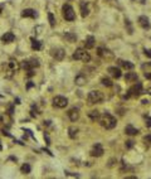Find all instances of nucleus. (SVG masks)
<instances>
[{
  "label": "nucleus",
  "mask_w": 151,
  "mask_h": 179,
  "mask_svg": "<svg viewBox=\"0 0 151 179\" xmlns=\"http://www.w3.org/2000/svg\"><path fill=\"white\" fill-rule=\"evenodd\" d=\"M14 39H15V36L11 32H8V33H5L4 36L1 37V41L4 43H11V42H14Z\"/></svg>",
  "instance_id": "dca6fc26"
},
{
  "label": "nucleus",
  "mask_w": 151,
  "mask_h": 179,
  "mask_svg": "<svg viewBox=\"0 0 151 179\" xmlns=\"http://www.w3.org/2000/svg\"><path fill=\"white\" fill-rule=\"evenodd\" d=\"M142 103H144V105H146V103H149V101H147V100H142Z\"/></svg>",
  "instance_id": "4c0bfd02"
},
{
  "label": "nucleus",
  "mask_w": 151,
  "mask_h": 179,
  "mask_svg": "<svg viewBox=\"0 0 151 179\" xmlns=\"http://www.w3.org/2000/svg\"><path fill=\"white\" fill-rule=\"evenodd\" d=\"M68 105V99L64 96H56L53 99V106L58 108H64Z\"/></svg>",
  "instance_id": "0eeeda50"
},
{
  "label": "nucleus",
  "mask_w": 151,
  "mask_h": 179,
  "mask_svg": "<svg viewBox=\"0 0 151 179\" xmlns=\"http://www.w3.org/2000/svg\"><path fill=\"white\" fill-rule=\"evenodd\" d=\"M144 141H146V143H150L151 144V134H149V135H146L144 137Z\"/></svg>",
  "instance_id": "2f4dec72"
},
{
  "label": "nucleus",
  "mask_w": 151,
  "mask_h": 179,
  "mask_svg": "<svg viewBox=\"0 0 151 179\" xmlns=\"http://www.w3.org/2000/svg\"><path fill=\"white\" fill-rule=\"evenodd\" d=\"M94 43H96V41H94V37L89 36L86 39V42H84V47H86V49H92V48L94 47Z\"/></svg>",
  "instance_id": "aec40b11"
},
{
  "label": "nucleus",
  "mask_w": 151,
  "mask_h": 179,
  "mask_svg": "<svg viewBox=\"0 0 151 179\" xmlns=\"http://www.w3.org/2000/svg\"><path fill=\"white\" fill-rule=\"evenodd\" d=\"M37 11L34 9H24L22 11L23 18H37Z\"/></svg>",
  "instance_id": "2eb2a0df"
},
{
  "label": "nucleus",
  "mask_w": 151,
  "mask_h": 179,
  "mask_svg": "<svg viewBox=\"0 0 151 179\" xmlns=\"http://www.w3.org/2000/svg\"><path fill=\"white\" fill-rule=\"evenodd\" d=\"M126 22H127V24H129V27H130V23H129V20H126ZM129 33L130 34H132V30H131V29L129 28Z\"/></svg>",
  "instance_id": "f704fd0d"
},
{
  "label": "nucleus",
  "mask_w": 151,
  "mask_h": 179,
  "mask_svg": "<svg viewBox=\"0 0 151 179\" xmlns=\"http://www.w3.org/2000/svg\"><path fill=\"white\" fill-rule=\"evenodd\" d=\"M141 93H144L142 83H141V82H136V83L129 90V92L126 95V99H130V97H138Z\"/></svg>",
  "instance_id": "39448f33"
},
{
  "label": "nucleus",
  "mask_w": 151,
  "mask_h": 179,
  "mask_svg": "<svg viewBox=\"0 0 151 179\" xmlns=\"http://www.w3.org/2000/svg\"><path fill=\"white\" fill-rule=\"evenodd\" d=\"M1 149H3V148H1V144H0V150H1Z\"/></svg>",
  "instance_id": "58836bf2"
},
{
  "label": "nucleus",
  "mask_w": 151,
  "mask_h": 179,
  "mask_svg": "<svg viewBox=\"0 0 151 179\" xmlns=\"http://www.w3.org/2000/svg\"><path fill=\"white\" fill-rule=\"evenodd\" d=\"M108 73H110L113 78H120V77L122 76L121 70L117 68V67H108Z\"/></svg>",
  "instance_id": "4468645a"
},
{
  "label": "nucleus",
  "mask_w": 151,
  "mask_h": 179,
  "mask_svg": "<svg viewBox=\"0 0 151 179\" xmlns=\"http://www.w3.org/2000/svg\"><path fill=\"white\" fill-rule=\"evenodd\" d=\"M73 59L81 61V62H86L87 63V62L91 61V56H89V53H88L86 49L78 48V49H76V52L73 53Z\"/></svg>",
  "instance_id": "20e7f679"
},
{
  "label": "nucleus",
  "mask_w": 151,
  "mask_h": 179,
  "mask_svg": "<svg viewBox=\"0 0 151 179\" xmlns=\"http://www.w3.org/2000/svg\"><path fill=\"white\" fill-rule=\"evenodd\" d=\"M79 7H81V15H82V18H86V16H88V14H89V9H88V5H87L86 1H81L79 3Z\"/></svg>",
  "instance_id": "ddd939ff"
},
{
  "label": "nucleus",
  "mask_w": 151,
  "mask_h": 179,
  "mask_svg": "<svg viewBox=\"0 0 151 179\" xmlns=\"http://www.w3.org/2000/svg\"><path fill=\"white\" fill-rule=\"evenodd\" d=\"M32 86H33V83H32V82H29V83H28V86H27V88H30Z\"/></svg>",
  "instance_id": "c9c22d12"
},
{
  "label": "nucleus",
  "mask_w": 151,
  "mask_h": 179,
  "mask_svg": "<svg viewBox=\"0 0 151 179\" xmlns=\"http://www.w3.org/2000/svg\"><path fill=\"white\" fill-rule=\"evenodd\" d=\"M48 19H49L50 27H54L56 25V18H54V15L52 14V13H48Z\"/></svg>",
  "instance_id": "c85d7f7f"
},
{
  "label": "nucleus",
  "mask_w": 151,
  "mask_h": 179,
  "mask_svg": "<svg viewBox=\"0 0 151 179\" xmlns=\"http://www.w3.org/2000/svg\"><path fill=\"white\" fill-rule=\"evenodd\" d=\"M118 65L122 66L125 70H132V68H134V63L130 62V61H122V59H118Z\"/></svg>",
  "instance_id": "412c9836"
},
{
  "label": "nucleus",
  "mask_w": 151,
  "mask_h": 179,
  "mask_svg": "<svg viewBox=\"0 0 151 179\" xmlns=\"http://www.w3.org/2000/svg\"><path fill=\"white\" fill-rule=\"evenodd\" d=\"M19 68H20L19 62H18L16 59H10V61L7 63V72H5L7 78H11L15 73L19 71Z\"/></svg>",
  "instance_id": "f03ea898"
},
{
  "label": "nucleus",
  "mask_w": 151,
  "mask_h": 179,
  "mask_svg": "<svg viewBox=\"0 0 151 179\" xmlns=\"http://www.w3.org/2000/svg\"><path fill=\"white\" fill-rule=\"evenodd\" d=\"M144 53H145V56H146V57L151 58V49H145Z\"/></svg>",
  "instance_id": "473e14b6"
},
{
  "label": "nucleus",
  "mask_w": 151,
  "mask_h": 179,
  "mask_svg": "<svg viewBox=\"0 0 151 179\" xmlns=\"http://www.w3.org/2000/svg\"><path fill=\"white\" fill-rule=\"evenodd\" d=\"M98 122H100V125L102 128H105L106 130H111L116 128V125H117V120H116V117H113L111 114H108V112H105V114L100 115V117H98Z\"/></svg>",
  "instance_id": "f257e3e1"
},
{
  "label": "nucleus",
  "mask_w": 151,
  "mask_h": 179,
  "mask_svg": "<svg viewBox=\"0 0 151 179\" xmlns=\"http://www.w3.org/2000/svg\"><path fill=\"white\" fill-rule=\"evenodd\" d=\"M125 132H126V135L134 136V135H137V134H138V129L134 128L132 125H127V126L125 128Z\"/></svg>",
  "instance_id": "a211bd4d"
},
{
  "label": "nucleus",
  "mask_w": 151,
  "mask_h": 179,
  "mask_svg": "<svg viewBox=\"0 0 151 179\" xmlns=\"http://www.w3.org/2000/svg\"><path fill=\"white\" fill-rule=\"evenodd\" d=\"M87 101L89 105H94V103H101L103 101V95L101 91H97V90H93L88 93L87 96Z\"/></svg>",
  "instance_id": "7ed1b4c3"
},
{
  "label": "nucleus",
  "mask_w": 151,
  "mask_h": 179,
  "mask_svg": "<svg viewBox=\"0 0 151 179\" xmlns=\"http://www.w3.org/2000/svg\"><path fill=\"white\" fill-rule=\"evenodd\" d=\"M101 83L103 85V86H106V87H111L113 83H112V81L108 78V77H103V78L101 79Z\"/></svg>",
  "instance_id": "bb28decb"
},
{
  "label": "nucleus",
  "mask_w": 151,
  "mask_h": 179,
  "mask_svg": "<svg viewBox=\"0 0 151 179\" xmlns=\"http://www.w3.org/2000/svg\"><path fill=\"white\" fill-rule=\"evenodd\" d=\"M146 126L151 128V117H146Z\"/></svg>",
  "instance_id": "72a5a7b5"
},
{
  "label": "nucleus",
  "mask_w": 151,
  "mask_h": 179,
  "mask_svg": "<svg viewBox=\"0 0 151 179\" xmlns=\"http://www.w3.org/2000/svg\"><path fill=\"white\" fill-rule=\"evenodd\" d=\"M142 71H144V72H151V63L142 65Z\"/></svg>",
  "instance_id": "c756f323"
},
{
  "label": "nucleus",
  "mask_w": 151,
  "mask_h": 179,
  "mask_svg": "<svg viewBox=\"0 0 151 179\" xmlns=\"http://www.w3.org/2000/svg\"><path fill=\"white\" fill-rule=\"evenodd\" d=\"M50 54H52V57L54 58V59L62 61L65 56V52H64V49H62V48H53V49L50 50Z\"/></svg>",
  "instance_id": "1a4fd4ad"
},
{
  "label": "nucleus",
  "mask_w": 151,
  "mask_h": 179,
  "mask_svg": "<svg viewBox=\"0 0 151 179\" xmlns=\"http://www.w3.org/2000/svg\"><path fill=\"white\" fill-rule=\"evenodd\" d=\"M68 117L71 121H77L79 119V108L78 107H72L69 111H68Z\"/></svg>",
  "instance_id": "9b49d317"
},
{
  "label": "nucleus",
  "mask_w": 151,
  "mask_h": 179,
  "mask_svg": "<svg viewBox=\"0 0 151 179\" xmlns=\"http://www.w3.org/2000/svg\"><path fill=\"white\" fill-rule=\"evenodd\" d=\"M74 83L77 85V86H83V85H86L87 83V78H86V76L84 74H78L76 78H74Z\"/></svg>",
  "instance_id": "f3484780"
},
{
  "label": "nucleus",
  "mask_w": 151,
  "mask_h": 179,
  "mask_svg": "<svg viewBox=\"0 0 151 179\" xmlns=\"http://www.w3.org/2000/svg\"><path fill=\"white\" fill-rule=\"evenodd\" d=\"M88 116H89V119L91 120H98V117H100V112L97 111V110H93V111H91V112H88Z\"/></svg>",
  "instance_id": "a878e982"
},
{
  "label": "nucleus",
  "mask_w": 151,
  "mask_h": 179,
  "mask_svg": "<svg viewBox=\"0 0 151 179\" xmlns=\"http://www.w3.org/2000/svg\"><path fill=\"white\" fill-rule=\"evenodd\" d=\"M147 93H149V95H151V86L147 88Z\"/></svg>",
  "instance_id": "e433bc0d"
},
{
  "label": "nucleus",
  "mask_w": 151,
  "mask_h": 179,
  "mask_svg": "<svg viewBox=\"0 0 151 179\" xmlns=\"http://www.w3.org/2000/svg\"><path fill=\"white\" fill-rule=\"evenodd\" d=\"M137 78H138V76L136 72H127L125 76V79L127 82H135V81H137Z\"/></svg>",
  "instance_id": "6ab92c4d"
},
{
  "label": "nucleus",
  "mask_w": 151,
  "mask_h": 179,
  "mask_svg": "<svg viewBox=\"0 0 151 179\" xmlns=\"http://www.w3.org/2000/svg\"><path fill=\"white\" fill-rule=\"evenodd\" d=\"M77 134H78V129H77L76 126H71V128L68 129V135H69L71 139H74V137L77 136Z\"/></svg>",
  "instance_id": "b1692460"
},
{
  "label": "nucleus",
  "mask_w": 151,
  "mask_h": 179,
  "mask_svg": "<svg viewBox=\"0 0 151 179\" xmlns=\"http://www.w3.org/2000/svg\"><path fill=\"white\" fill-rule=\"evenodd\" d=\"M32 48L35 50H40L42 49V43L39 41H35V39H32Z\"/></svg>",
  "instance_id": "393cba45"
},
{
  "label": "nucleus",
  "mask_w": 151,
  "mask_h": 179,
  "mask_svg": "<svg viewBox=\"0 0 151 179\" xmlns=\"http://www.w3.org/2000/svg\"><path fill=\"white\" fill-rule=\"evenodd\" d=\"M20 170H22L23 174H29V173H30V165H29V164H24V165H22Z\"/></svg>",
  "instance_id": "cd10ccee"
},
{
  "label": "nucleus",
  "mask_w": 151,
  "mask_h": 179,
  "mask_svg": "<svg viewBox=\"0 0 151 179\" xmlns=\"http://www.w3.org/2000/svg\"><path fill=\"white\" fill-rule=\"evenodd\" d=\"M103 148H102V145H101L100 143L94 144L93 148H92V150H91V155L92 157H96V158H100L103 155Z\"/></svg>",
  "instance_id": "9d476101"
},
{
  "label": "nucleus",
  "mask_w": 151,
  "mask_h": 179,
  "mask_svg": "<svg viewBox=\"0 0 151 179\" xmlns=\"http://www.w3.org/2000/svg\"><path fill=\"white\" fill-rule=\"evenodd\" d=\"M22 67L25 71H30L34 70L35 67H39V61L38 59H29V61H24L22 63Z\"/></svg>",
  "instance_id": "6e6552de"
},
{
  "label": "nucleus",
  "mask_w": 151,
  "mask_h": 179,
  "mask_svg": "<svg viewBox=\"0 0 151 179\" xmlns=\"http://www.w3.org/2000/svg\"><path fill=\"white\" fill-rule=\"evenodd\" d=\"M64 37H65V39H67L69 43H74V42L77 41V36H76L74 33H72V32H68V33H65Z\"/></svg>",
  "instance_id": "5701e85b"
},
{
  "label": "nucleus",
  "mask_w": 151,
  "mask_h": 179,
  "mask_svg": "<svg viewBox=\"0 0 151 179\" xmlns=\"http://www.w3.org/2000/svg\"><path fill=\"white\" fill-rule=\"evenodd\" d=\"M97 50H98V52H97V53H98V56H101V57H103V58L112 57V54L110 53V50L106 49V48H103V47H100V48H98Z\"/></svg>",
  "instance_id": "4be33fe9"
},
{
  "label": "nucleus",
  "mask_w": 151,
  "mask_h": 179,
  "mask_svg": "<svg viewBox=\"0 0 151 179\" xmlns=\"http://www.w3.org/2000/svg\"><path fill=\"white\" fill-rule=\"evenodd\" d=\"M138 24H140L141 28L150 29V20H149V18H147L146 15H141V16H138Z\"/></svg>",
  "instance_id": "f8f14e48"
},
{
  "label": "nucleus",
  "mask_w": 151,
  "mask_h": 179,
  "mask_svg": "<svg viewBox=\"0 0 151 179\" xmlns=\"http://www.w3.org/2000/svg\"><path fill=\"white\" fill-rule=\"evenodd\" d=\"M62 11H63V18H64L67 22H73L76 19V14H74V10L69 4H64L62 8Z\"/></svg>",
  "instance_id": "423d86ee"
},
{
  "label": "nucleus",
  "mask_w": 151,
  "mask_h": 179,
  "mask_svg": "<svg viewBox=\"0 0 151 179\" xmlns=\"http://www.w3.org/2000/svg\"><path fill=\"white\" fill-rule=\"evenodd\" d=\"M132 146H134V141H132V140H129V141H126V148H127V149H131Z\"/></svg>",
  "instance_id": "7c9ffc66"
}]
</instances>
